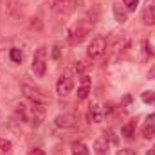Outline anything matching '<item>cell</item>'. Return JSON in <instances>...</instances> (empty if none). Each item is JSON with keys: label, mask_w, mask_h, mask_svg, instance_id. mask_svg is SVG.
<instances>
[{"label": "cell", "mask_w": 155, "mask_h": 155, "mask_svg": "<svg viewBox=\"0 0 155 155\" xmlns=\"http://www.w3.org/2000/svg\"><path fill=\"white\" fill-rule=\"evenodd\" d=\"M92 27H94V20H88V18H81V20L74 22L71 25V29H69V35H67L69 43H72V45L81 43L92 33Z\"/></svg>", "instance_id": "1"}, {"label": "cell", "mask_w": 155, "mask_h": 155, "mask_svg": "<svg viewBox=\"0 0 155 155\" xmlns=\"http://www.w3.org/2000/svg\"><path fill=\"white\" fill-rule=\"evenodd\" d=\"M22 92H24V96H25L31 103H38V105H47V103H49V96H47L40 87H36V85H31V83L24 81V83H22Z\"/></svg>", "instance_id": "2"}, {"label": "cell", "mask_w": 155, "mask_h": 155, "mask_svg": "<svg viewBox=\"0 0 155 155\" xmlns=\"http://www.w3.org/2000/svg\"><path fill=\"white\" fill-rule=\"evenodd\" d=\"M130 45V38L126 36V33H119V31H114L108 38H107V49L112 51V52H121L124 49H128Z\"/></svg>", "instance_id": "3"}, {"label": "cell", "mask_w": 155, "mask_h": 155, "mask_svg": "<svg viewBox=\"0 0 155 155\" xmlns=\"http://www.w3.org/2000/svg\"><path fill=\"white\" fill-rule=\"evenodd\" d=\"M33 72L36 74V76H43L45 74V69H47V47L45 45H41L36 49V52H35V56H33Z\"/></svg>", "instance_id": "4"}, {"label": "cell", "mask_w": 155, "mask_h": 155, "mask_svg": "<svg viewBox=\"0 0 155 155\" xmlns=\"http://www.w3.org/2000/svg\"><path fill=\"white\" fill-rule=\"evenodd\" d=\"M45 121V108L43 105H38V103H31L27 107V123L35 128L41 126V123Z\"/></svg>", "instance_id": "5"}, {"label": "cell", "mask_w": 155, "mask_h": 155, "mask_svg": "<svg viewBox=\"0 0 155 155\" xmlns=\"http://www.w3.org/2000/svg\"><path fill=\"white\" fill-rule=\"evenodd\" d=\"M105 52H107V38H103V36H96V38H92V41L88 43V49H87L88 58L97 60V58H101Z\"/></svg>", "instance_id": "6"}, {"label": "cell", "mask_w": 155, "mask_h": 155, "mask_svg": "<svg viewBox=\"0 0 155 155\" xmlns=\"http://www.w3.org/2000/svg\"><path fill=\"white\" fill-rule=\"evenodd\" d=\"M72 90H74V79H72V76L69 72L61 74L60 79H58V83H56V92L60 96H69Z\"/></svg>", "instance_id": "7"}, {"label": "cell", "mask_w": 155, "mask_h": 155, "mask_svg": "<svg viewBox=\"0 0 155 155\" xmlns=\"http://www.w3.org/2000/svg\"><path fill=\"white\" fill-rule=\"evenodd\" d=\"M54 124L58 128H74L78 124V117L72 116V114H60V116L54 117Z\"/></svg>", "instance_id": "8"}, {"label": "cell", "mask_w": 155, "mask_h": 155, "mask_svg": "<svg viewBox=\"0 0 155 155\" xmlns=\"http://www.w3.org/2000/svg\"><path fill=\"white\" fill-rule=\"evenodd\" d=\"M105 119V112H103V107H99L97 103L90 105L88 110H87V121L88 123H101Z\"/></svg>", "instance_id": "9"}, {"label": "cell", "mask_w": 155, "mask_h": 155, "mask_svg": "<svg viewBox=\"0 0 155 155\" xmlns=\"http://www.w3.org/2000/svg\"><path fill=\"white\" fill-rule=\"evenodd\" d=\"M5 9H7V13H9V16H11L13 20L24 18V7H22V4H18L16 0H5Z\"/></svg>", "instance_id": "10"}, {"label": "cell", "mask_w": 155, "mask_h": 155, "mask_svg": "<svg viewBox=\"0 0 155 155\" xmlns=\"http://www.w3.org/2000/svg\"><path fill=\"white\" fill-rule=\"evenodd\" d=\"M143 22L146 25H155V2L148 0L143 7Z\"/></svg>", "instance_id": "11"}, {"label": "cell", "mask_w": 155, "mask_h": 155, "mask_svg": "<svg viewBox=\"0 0 155 155\" xmlns=\"http://www.w3.org/2000/svg\"><path fill=\"white\" fill-rule=\"evenodd\" d=\"M141 132H143V137H144V139H152L155 135V114L146 117V121H144Z\"/></svg>", "instance_id": "12"}, {"label": "cell", "mask_w": 155, "mask_h": 155, "mask_svg": "<svg viewBox=\"0 0 155 155\" xmlns=\"http://www.w3.org/2000/svg\"><path fill=\"white\" fill-rule=\"evenodd\" d=\"M94 152H96V155H108V152H110V141H108L107 137L96 139V143H94Z\"/></svg>", "instance_id": "13"}, {"label": "cell", "mask_w": 155, "mask_h": 155, "mask_svg": "<svg viewBox=\"0 0 155 155\" xmlns=\"http://www.w3.org/2000/svg\"><path fill=\"white\" fill-rule=\"evenodd\" d=\"M79 81H81V87L78 88V97L79 99H87L88 94H90V78L83 74V76L79 78Z\"/></svg>", "instance_id": "14"}, {"label": "cell", "mask_w": 155, "mask_h": 155, "mask_svg": "<svg viewBox=\"0 0 155 155\" xmlns=\"http://www.w3.org/2000/svg\"><path fill=\"white\" fill-rule=\"evenodd\" d=\"M71 5H72V0H52V9H54L58 15L69 13Z\"/></svg>", "instance_id": "15"}, {"label": "cell", "mask_w": 155, "mask_h": 155, "mask_svg": "<svg viewBox=\"0 0 155 155\" xmlns=\"http://www.w3.org/2000/svg\"><path fill=\"white\" fill-rule=\"evenodd\" d=\"M121 135H123L124 139L132 141L134 135H135V121H128L126 124H123V128H121Z\"/></svg>", "instance_id": "16"}, {"label": "cell", "mask_w": 155, "mask_h": 155, "mask_svg": "<svg viewBox=\"0 0 155 155\" xmlns=\"http://www.w3.org/2000/svg\"><path fill=\"white\" fill-rule=\"evenodd\" d=\"M114 16H116V20L119 24H124V22L128 20V11H126V7H123L121 4H114Z\"/></svg>", "instance_id": "17"}, {"label": "cell", "mask_w": 155, "mask_h": 155, "mask_svg": "<svg viewBox=\"0 0 155 155\" xmlns=\"http://www.w3.org/2000/svg\"><path fill=\"white\" fill-rule=\"evenodd\" d=\"M72 155H88V148H87V144L81 143V141L74 143V144H72Z\"/></svg>", "instance_id": "18"}, {"label": "cell", "mask_w": 155, "mask_h": 155, "mask_svg": "<svg viewBox=\"0 0 155 155\" xmlns=\"http://www.w3.org/2000/svg\"><path fill=\"white\" fill-rule=\"evenodd\" d=\"M16 116L20 117V121H25V123H27V105L18 103V105H16Z\"/></svg>", "instance_id": "19"}, {"label": "cell", "mask_w": 155, "mask_h": 155, "mask_svg": "<svg viewBox=\"0 0 155 155\" xmlns=\"http://www.w3.org/2000/svg\"><path fill=\"white\" fill-rule=\"evenodd\" d=\"M11 148H13L11 141H7V139H0V155H9L11 153Z\"/></svg>", "instance_id": "20"}, {"label": "cell", "mask_w": 155, "mask_h": 155, "mask_svg": "<svg viewBox=\"0 0 155 155\" xmlns=\"http://www.w3.org/2000/svg\"><path fill=\"white\" fill-rule=\"evenodd\" d=\"M141 99H143V103H146V105L153 103L155 101V92L153 90H144V92L141 94Z\"/></svg>", "instance_id": "21"}, {"label": "cell", "mask_w": 155, "mask_h": 155, "mask_svg": "<svg viewBox=\"0 0 155 155\" xmlns=\"http://www.w3.org/2000/svg\"><path fill=\"white\" fill-rule=\"evenodd\" d=\"M9 58H11L15 63H20V61L24 60V54H22V51H20V49H11V52H9Z\"/></svg>", "instance_id": "22"}, {"label": "cell", "mask_w": 155, "mask_h": 155, "mask_svg": "<svg viewBox=\"0 0 155 155\" xmlns=\"http://www.w3.org/2000/svg\"><path fill=\"white\" fill-rule=\"evenodd\" d=\"M123 5L126 7V11H135V7L139 5V0H123Z\"/></svg>", "instance_id": "23"}, {"label": "cell", "mask_w": 155, "mask_h": 155, "mask_svg": "<svg viewBox=\"0 0 155 155\" xmlns=\"http://www.w3.org/2000/svg\"><path fill=\"white\" fill-rule=\"evenodd\" d=\"M117 155H137L134 150H130V148H121L119 152H117Z\"/></svg>", "instance_id": "24"}, {"label": "cell", "mask_w": 155, "mask_h": 155, "mask_svg": "<svg viewBox=\"0 0 155 155\" xmlns=\"http://www.w3.org/2000/svg\"><path fill=\"white\" fill-rule=\"evenodd\" d=\"M33 20H35V22H31V24H29V27H31V29H41V22H40L38 18H33Z\"/></svg>", "instance_id": "25"}, {"label": "cell", "mask_w": 155, "mask_h": 155, "mask_svg": "<svg viewBox=\"0 0 155 155\" xmlns=\"http://www.w3.org/2000/svg\"><path fill=\"white\" fill-rule=\"evenodd\" d=\"M60 54H61L60 52V47H52V58L54 60H60Z\"/></svg>", "instance_id": "26"}, {"label": "cell", "mask_w": 155, "mask_h": 155, "mask_svg": "<svg viewBox=\"0 0 155 155\" xmlns=\"http://www.w3.org/2000/svg\"><path fill=\"white\" fill-rule=\"evenodd\" d=\"M148 79H155V63L152 65V69H150V72H148Z\"/></svg>", "instance_id": "27"}, {"label": "cell", "mask_w": 155, "mask_h": 155, "mask_svg": "<svg viewBox=\"0 0 155 155\" xmlns=\"http://www.w3.org/2000/svg\"><path fill=\"white\" fill-rule=\"evenodd\" d=\"M29 155H43V150H40V148H35V150H31V153Z\"/></svg>", "instance_id": "28"}, {"label": "cell", "mask_w": 155, "mask_h": 155, "mask_svg": "<svg viewBox=\"0 0 155 155\" xmlns=\"http://www.w3.org/2000/svg\"><path fill=\"white\" fill-rule=\"evenodd\" d=\"M146 155H155V148H153V150H150V152H148Z\"/></svg>", "instance_id": "29"}]
</instances>
